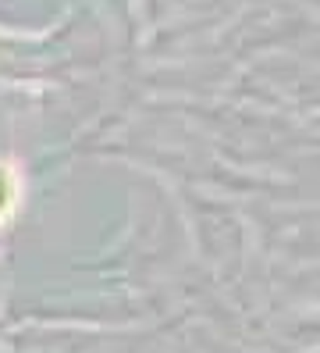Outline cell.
<instances>
[{
  "label": "cell",
  "instance_id": "6da1fadb",
  "mask_svg": "<svg viewBox=\"0 0 320 353\" xmlns=\"http://www.w3.org/2000/svg\"><path fill=\"white\" fill-rule=\"evenodd\" d=\"M21 203V175L14 164L0 161V225H8Z\"/></svg>",
  "mask_w": 320,
  "mask_h": 353
}]
</instances>
